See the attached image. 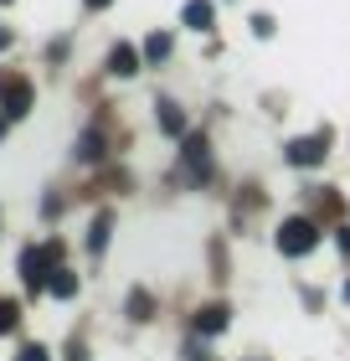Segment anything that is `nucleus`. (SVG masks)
<instances>
[{"instance_id":"obj_6","label":"nucleus","mask_w":350,"mask_h":361,"mask_svg":"<svg viewBox=\"0 0 350 361\" xmlns=\"http://www.w3.org/2000/svg\"><path fill=\"white\" fill-rule=\"evenodd\" d=\"M227 320H232V310H227V305H201V310H196V336H216V331H227Z\"/></svg>"},{"instance_id":"obj_20","label":"nucleus","mask_w":350,"mask_h":361,"mask_svg":"<svg viewBox=\"0 0 350 361\" xmlns=\"http://www.w3.org/2000/svg\"><path fill=\"white\" fill-rule=\"evenodd\" d=\"M82 6H88V11H104V6H108V0H82Z\"/></svg>"},{"instance_id":"obj_21","label":"nucleus","mask_w":350,"mask_h":361,"mask_svg":"<svg viewBox=\"0 0 350 361\" xmlns=\"http://www.w3.org/2000/svg\"><path fill=\"white\" fill-rule=\"evenodd\" d=\"M6 47H11V31H0V52H6Z\"/></svg>"},{"instance_id":"obj_3","label":"nucleus","mask_w":350,"mask_h":361,"mask_svg":"<svg viewBox=\"0 0 350 361\" xmlns=\"http://www.w3.org/2000/svg\"><path fill=\"white\" fill-rule=\"evenodd\" d=\"M325 150H330V135H304V140L283 145V160L299 171H314V166H325Z\"/></svg>"},{"instance_id":"obj_8","label":"nucleus","mask_w":350,"mask_h":361,"mask_svg":"<svg viewBox=\"0 0 350 361\" xmlns=\"http://www.w3.org/2000/svg\"><path fill=\"white\" fill-rule=\"evenodd\" d=\"M155 119H160V129H165V135L186 140V114H180V109L170 104V98H160V104H155Z\"/></svg>"},{"instance_id":"obj_10","label":"nucleus","mask_w":350,"mask_h":361,"mask_svg":"<svg viewBox=\"0 0 350 361\" xmlns=\"http://www.w3.org/2000/svg\"><path fill=\"white\" fill-rule=\"evenodd\" d=\"M98 155H104V129H82V135H77V160H82V166H93V160Z\"/></svg>"},{"instance_id":"obj_14","label":"nucleus","mask_w":350,"mask_h":361,"mask_svg":"<svg viewBox=\"0 0 350 361\" xmlns=\"http://www.w3.org/2000/svg\"><path fill=\"white\" fill-rule=\"evenodd\" d=\"M144 57H149V62H165V57H170V37H165V31H155V37L144 42Z\"/></svg>"},{"instance_id":"obj_11","label":"nucleus","mask_w":350,"mask_h":361,"mask_svg":"<svg viewBox=\"0 0 350 361\" xmlns=\"http://www.w3.org/2000/svg\"><path fill=\"white\" fill-rule=\"evenodd\" d=\"M108 233H113V212H98L93 227H88V253H104L108 248Z\"/></svg>"},{"instance_id":"obj_7","label":"nucleus","mask_w":350,"mask_h":361,"mask_svg":"<svg viewBox=\"0 0 350 361\" xmlns=\"http://www.w3.org/2000/svg\"><path fill=\"white\" fill-rule=\"evenodd\" d=\"M108 73H113V78H135V73H139V52H135L129 42H119V47L108 52Z\"/></svg>"},{"instance_id":"obj_22","label":"nucleus","mask_w":350,"mask_h":361,"mask_svg":"<svg viewBox=\"0 0 350 361\" xmlns=\"http://www.w3.org/2000/svg\"><path fill=\"white\" fill-rule=\"evenodd\" d=\"M345 305H350V279H345Z\"/></svg>"},{"instance_id":"obj_15","label":"nucleus","mask_w":350,"mask_h":361,"mask_svg":"<svg viewBox=\"0 0 350 361\" xmlns=\"http://www.w3.org/2000/svg\"><path fill=\"white\" fill-rule=\"evenodd\" d=\"M149 310H155V305H149V294H144V289L129 294V320H149Z\"/></svg>"},{"instance_id":"obj_5","label":"nucleus","mask_w":350,"mask_h":361,"mask_svg":"<svg viewBox=\"0 0 350 361\" xmlns=\"http://www.w3.org/2000/svg\"><path fill=\"white\" fill-rule=\"evenodd\" d=\"M0 109H6V119H26L31 114V83L26 78H11V83L0 88Z\"/></svg>"},{"instance_id":"obj_17","label":"nucleus","mask_w":350,"mask_h":361,"mask_svg":"<svg viewBox=\"0 0 350 361\" xmlns=\"http://www.w3.org/2000/svg\"><path fill=\"white\" fill-rule=\"evenodd\" d=\"M253 31L258 37H273V16H253Z\"/></svg>"},{"instance_id":"obj_4","label":"nucleus","mask_w":350,"mask_h":361,"mask_svg":"<svg viewBox=\"0 0 350 361\" xmlns=\"http://www.w3.org/2000/svg\"><path fill=\"white\" fill-rule=\"evenodd\" d=\"M180 160H186V176L191 180H206L211 176V145L201 135H186L180 140Z\"/></svg>"},{"instance_id":"obj_1","label":"nucleus","mask_w":350,"mask_h":361,"mask_svg":"<svg viewBox=\"0 0 350 361\" xmlns=\"http://www.w3.org/2000/svg\"><path fill=\"white\" fill-rule=\"evenodd\" d=\"M57 269H62V243H57V238L42 243V248H26V253H21V284H26L31 294H42L46 284H52Z\"/></svg>"},{"instance_id":"obj_16","label":"nucleus","mask_w":350,"mask_h":361,"mask_svg":"<svg viewBox=\"0 0 350 361\" xmlns=\"http://www.w3.org/2000/svg\"><path fill=\"white\" fill-rule=\"evenodd\" d=\"M15 361H46V346H37V341H26V346L15 351Z\"/></svg>"},{"instance_id":"obj_19","label":"nucleus","mask_w":350,"mask_h":361,"mask_svg":"<svg viewBox=\"0 0 350 361\" xmlns=\"http://www.w3.org/2000/svg\"><path fill=\"white\" fill-rule=\"evenodd\" d=\"M335 243H340V253H350V227H340V238H335Z\"/></svg>"},{"instance_id":"obj_12","label":"nucleus","mask_w":350,"mask_h":361,"mask_svg":"<svg viewBox=\"0 0 350 361\" xmlns=\"http://www.w3.org/2000/svg\"><path fill=\"white\" fill-rule=\"evenodd\" d=\"M46 289H52L57 300H73V294H77V274H73V269H57V274H52V284H46Z\"/></svg>"},{"instance_id":"obj_9","label":"nucleus","mask_w":350,"mask_h":361,"mask_svg":"<svg viewBox=\"0 0 350 361\" xmlns=\"http://www.w3.org/2000/svg\"><path fill=\"white\" fill-rule=\"evenodd\" d=\"M180 21H186L191 31H211V21H216L211 0H186V11H180Z\"/></svg>"},{"instance_id":"obj_2","label":"nucleus","mask_w":350,"mask_h":361,"mask_svg":"<svg viewBox=\"0 0 350 361\" xmlns=\"http://www.w3.org/2000/svg\"><path fill=\"white\" fill-rule=\"evenodd\" d=\"M314 243H320V222H309V217H289L278 227V253L283 258H304V253H314Z\"/></svg>"},{"instance_id":"obj_13","label":"nucleus","mask_w":350,"mask_h":361,"mask_svg":"<svg viewBox=\"0 0 350 361\" xmlns=\"http://www.w3.org/2000/svg\"><path fill=\"white\" fill-rule=\"evenodd\" d=\"M15 325H21V305H15V300H0V336H11Z\"/></svg>"},{"instance_id":"obj_18","label":"nucleus","mask_w":350,"mask_h":361,"mask_svg":"<svg viewBox=\"0 0 350 361\" xmlns=\"http://www.w3.org/2000/svg\"><path fill=\"white\" fill-rule=\"evenodd\" d=\"M68 361H88V351H82L77 341H73V346H68Z\"/></svg>"}]
</instances>
